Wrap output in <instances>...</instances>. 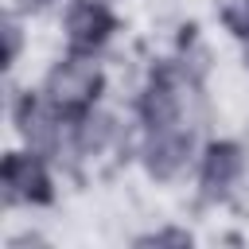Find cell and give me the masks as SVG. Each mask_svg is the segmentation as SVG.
<instances>
[{
  "label": "cell",
  "instance_id": "2",
  "mask_svg": "<svg viewBox=\"0 0 249 249\" xmlns=\"http://www.w3.org/2000/svg\"><path fill=\"white\" fill-rule=\"evenodd\" d=\"M39 93L66 121H74V117H82V113H89L93 105L105 101V93H109V70L93 54H70V51H62L43 70Z\"/></svg>",
  "mask_w": 249,
  "mask_h": 249
},
{
  "label": "cell",
  "instance_id": "1",
  "mask_svg": "<svg viewBox=\"0 0 249 249\" xmlns=\"http://www.w3.org/2000/svg\"><path fill=\"white\" fill-rule=\"evenodd\" d=\"M206 136L202 124H163V128H140L136 140V167L152 187H179L187 179H195L198 167V152H202Z\"/></svg>",
  "mask_w": 249,
  "mask_h": 249
},
{
  "label": "cell",
  "instance_id": "3",
  "mask_svg": "<svg viewBox=\"0 0 249 249\" xmlns=\"http://www.w3.org/2000/svg\"><path fill=\"white\" fill-rule=\"evenodd\" d=\"M249 183V140L233 132L206 136L195 167V198L202 206H230Z\"/></svg>",
  "mask_w": 249,
  "mask_h": 249
},
{
  "label": "cell",
  "instance_id": "7",
  "mask_svg": "<svg viewBox=\"0 0 249 249\" xmlns=\"http://www.w3.org/2000/svg\"><path fill=\"white\" fill-rule=\"evenodd\" d=\"M136 245H191L195 241V233L187 230V226H156V230H148V233H136L132 237Z\"/></svg>",
  "mask_w": 249,
  "mask_h": 249
},
{
  "label": "cell",
  "instance_id": "5",
  "mask_svg": "<svg viewBox=\"0 0 249 249\" xmlns=\"http://www.w3.org/2000/svg\"><path fill=\"white\" fill-rule=\"evenodd\" d=\"M4 198L8 206H54L58 198V179H54V160L35 152V148H8L4 152Z\"/></svg>",
  "mask_w": 249,
  "mask_h": 249
},
{
  "label": "cell",
  "instance_id": "6",
  "mask_svg": "<svg viewBox=\"0 0 249 249\" xmlns=\"http://www.w3.org/2000/svg\"><path fill=\"white\" fill-rule=\"evenodd\" d=\"M19 54H23V16L19 12H8L4 16V66L16 70L19 66Z\"/></svg>",
  "mask_w": 249,
  "mask_h": 249
},
{
  "label": "cell",
  "instance_id": "4",
  "mask_svg": "<svg viewBox=\"0 0 249 249\" xmlns=\"http://www.w3.org/2000/svg\"><path fill=\"white\" fill-rule=\"evenodd\" d=\"M121 35V12L113 0H62L58 4V39L70 54L105 58Z\"/></svg>",
  "mask_w": 249,
  "mask_h": 249
}]
</instances>
